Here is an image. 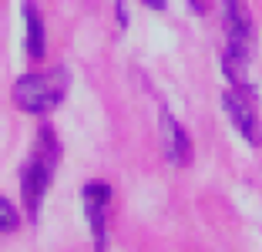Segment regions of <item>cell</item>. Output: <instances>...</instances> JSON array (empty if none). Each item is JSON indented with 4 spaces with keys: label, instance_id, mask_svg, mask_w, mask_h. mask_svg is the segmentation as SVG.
<instances>
[{
    "label": "cell",
    "instance_id": "1",
    "mask_svg": "<svg viewBox=\"0 0 262 252\" xmlns=\"http://www.w3.org/2000/svg\"><path fill=\"white\" fill-rule=\"evenodd\" d=\"M61 161V141H57L54 128H40L37 131V148L20 168V195H24V208L31 219H37L40 202H44L47 188H51V178H54V168Z\"/></svg>",
    "mask_w": 262,
    "mask_h": 252
},
{
    "label": "cell",
    "instance_id": "2",
    "mask_svg": "<svg viewBox=\"0 0 262 252\" xmlns=\"http://www.w3.org/2000/svg\"><path fill=\"white\" fill-rule=\"evenodd\" d=\"M71 88L68 68H51V71H34L14 81V104L27 115H51L64 101Z\"/></svg>",
    "mask_w": 262,
    "mask_h": 252
},
{
    "label": "cell",
    "instance_id": "3",
    "mask_svg": "<svg viewBox=\"0 0 262 252\" xmlns=\"http://www.w3.org/2000/svg\"><path fill=\"white\" fill-rule=\"evenodd\" d=\"M222 14H225V34H229L225 54H232V57H242V61H252L255 31H252L249 7L242 4V0H222Z\"/></svg>",
    "mask_w": 262,
    "mask_h": 252
},
{
    "label": "cell",
    "instance_id": "4",
    "mask_svg": "<svg viewBox=\"0 0 262 252\" xmlns=\"http://www.w3.org/2000/svg\"><path fill=\"white\" fill-rule=\"evenodd\" d=\"M222 104H225L229 121L239 128V135L246 138L252 148H259L262 145V131H259V115H255V104H252V91H249V88H239V84H232V88H225Z\"/></svg>",
    "mask_w": 262,
    "mask_h": 252
},
{
    "label": "cell",
    "instance_id": "5",
    "mask_svg": "<svg viewBox=\"0 0 262 252\" xmlns=\"http://www.w3.org/2000/svg\"><path fill=\"white\" fill-rule=\"evenodd\" d=\"M81 199H84V215L91 222V236H94V245L104 249L108 242V205H111V185L104 182H88L81 188Z\"/></svg>",
    "mask_w": 262,
    "mask_h": 252
},
{
    "label": "cell",
    "instance_id": "6",
    "mask_svg": "<svg viewBox=\"0 0 262 252\" xmlns=\"http://www.w3.org/2000/svg\"><path fill=\"white\" fill-rule=\"evenodd\" d=\"M162 145H165V158H168L171 165L182 168V165L192 161V141H188V131L182 128L168 111H162Z\"/></svg>",
    "mask_w": 262,
    "mask_h": 252
},
{
    "label": "cell",
    "instance_id": "7",
    "mask_svg": "<svg viewBox=\"0 0 262 252\" xmlns=\"http://www.w3.org/2000/svg\"><path fill=\"white\" fill-rule=\"evenodd\" d=\"M24 24H27V54L34 61H40L47 51V40H44V20H40L34 0H24Z\"/></svg>",
    "mask_w": 262,
    "mask_h": 252
},
{
    "label": "cell",
    "instance_id": "8",
    "mask_svg": "<svg viewBox=\"0 0 262 252\" xmlns=\"http://www.w3.org/2000/svg\"><path fill=\"white\" fill-rule=\"evenodd\" d=\"M17 222H20V215H17V208L10 205L4 195H0V232H14Z\"/></svg>",
    "mask_w": 262,
    "mask_h": 252
},
{
    "label": "cell",
    "instance_id": "9",
    "mask_svg": "<svg viewBox=\"0 0 262 252\" xmlns=\"http://www.w3.org/2000/svg\"><path fill=\"white\" fill-rule=\"evenodd\" d=\"M145 7H151V10H165V0H141Z\"/></svg>",
    "mask_w": 262,
    "mask_h": 252
},
{
    "label": "cell",
    "instance_id": "10",
    "mask_svg": "<svg viewBox=\"0 0 262 252\" xmlns=\"http://www.w3.org/2000/svg\"><path fill=\"white\" fill-rule=\"evenodd\" d=\"M188 4H192L195 14H205V0H188Z\"/></svg>",
    "mask_w": 262,
    "mask_h": 252
}]
</instances>
